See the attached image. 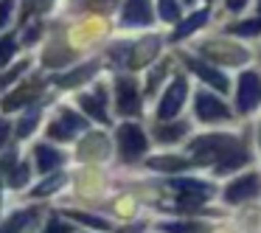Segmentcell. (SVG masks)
I'll list each match as a JSON object with an SVG mask.
<instances>
[{
    "label": "cell",
    "instance_id": "obj_26",
    "mask_svg": "<svg viewBox=\"0 0 261 233\" xmlns=\"http://www.w3.org/2000/svg\"><path fill=\"white\" fill-rule=\"evenodd\" d=\"M188 130V124H177V126H158V130H154V135L160 138V141H174V138H180L182 132Z\"/></svg>",
    "mask_w": 261,
    "mask_h": 233
},
{
    "label": "cell",
    "instance_id": "obj_34",
    "mask_svg": "<svg viewBox=\"0 0 261 233\" xmlns=\"http://www.w3.org/2000/svg\"><path fill=\"white\" fill-rule=\"evenodd\" d=\"M48 6H51V0H25V14H31V12H45Z\"/></svg>",
    "mask_w": 261,
    "mask_h": 233
},
{
    "label": "cell",
    "instance_id": "obj_25",
    "mask_svg": "<svg viewBox=\"0 0 261 233\" xmlns=\"http://www.w3.org/2000/svg\"><path fill=\"white\" fill-rule=\"evenodd\" d=\"M37 121H40V110H31V113L25 115L23 121H20V126H17V138H29L31 132H34Z\"/></svg>",
    "mask_w": 261,
    "mask_h": 233
},
{
    "label": "cell",
    "instance_id": "obj_10",
    "mask_svg": "<svg viewBox=\"0 0 261 233\" xmlns=\"http://www.w3.org/2000/svg\"><path fill=\"white\" fill-rule=\"evenodd\" d=\"M202 51L208 54L211 59H219V62H230V65H239L247 59V51H242V48L236 45H227V42H205Z\"/></svg>",
    "mask_w": 261,
    "mask_h": 233
},
{
    "label": "cell",
    "instance_id": "obj_18",
    "mask_svg": "<svg viewBox=\"0 0 261 233\" xmlns=\"http://www.w3.org/2000/svg\"><path fill=\"white\" fill-rule=\"evenodd\" d=\"M31 219H34V211H17V214H12L6 219V225L0 227V233H20Z\"/></svg>",
    "mask_w": 261,
    "mask_h": 233
},
{
    "label": "cell",
    "instance_id": "obj_13",
    "mask_svg": "<svg viewBox=\"0 0 261 233\" xmlns=\"http://www.w3.org/2000/svg\"><path fill=\"white\" fill-rule=\"evenodd\" d=\"M34 158H37V169H40V171H51V169H57V166H62L65 154L57 152L54 146L40 143V146L34 149Z\"/></svg>",
    "mask_w": 261,
    "mask_h": 233
},
{
    "label": "cell",
    "instance_id": "obj_37",
    "mask_svg": "<svg viewBox=\"0 0 261 233\" xmlns=\"http://www.w3.org/2000/svg\"><path fill=\"white\" fill-rule=\"evenodd\" d=\"M225 3H227V9H230V12H239V9L247 3V0H225Z\"/></svg>",
    "mask_w": 261,
    "mask_h": 233
},
{
    "label": "cell",
    "instance_id": "obj_38",
    "mask_svg": "<svg viewBox=\"0 0 261 233\" xmlns=\"http://www.w3.org/2000/svg\"><path fill=\"white\" fill-rule=\"evenodd\" d=\"M37 34H40V25H34V29H31L29 34H25V42H34V40H37Z\"/></svg>",
    "mask_w": 261,
    "mask_h": 233
},
{
    "label": "cell",
    "instance_id": "obj_2",
    "mask_svg": "<svg viewBox=\"0 0 261 233\" xmlns=\"http://www.w3.org/2000/svg\"><path fill=\"white\" fill-rule=\"evenodd\" d=\"M118 149L124 160H135L146 152V138H143L138 124H121L118 126Z\"/></svg>",
    "mask_w": 261,
    "mask_h": 233
},
{
    "label": "cell",
    "instance_id": "obj_27",
    "mask_svg": "<svg viewBox=\"0 0 261 233\" xmlns=\"http://www.w3.org/2000/svg\"><path fill=\"white\" fill-rule=\"evenodd\" d=\"M158 9H160V17H163L166 23H174V20L180 17V6H177L174 0H160Z\"/></svg>",
    "mask_w": 261,
    "mask_h": 233
},
{
    "label": "cell",
    "instance_id": "obj_1",
    "mask_svg": "<svg viewBox=\"0 0 261 233\" xmlns=\"http://www.w3.org/2000/svg\"><path fill=\"white\" fill-rule=\"evenodd\" d=\"M236 141L230 135H208V138H197L191 143V152L197 163H214V160H225L227 154L236 152Z\"/></svg>",
    "mask_w": 261,
    "mask_h": 233
},
{
    "label": "cell",
    "instance_id": "obj_15",
    "mask_svg": "<svg viewBox=\"0 0 261 233\" xmlns=\"http://www.w3.org/2000/svg\"><path fill=\"white\" fill-rule=\"evenodd\" d=\"M34 96H37V85H25V87H20V90L9 93L6 101H3V110H6V113H12V110L29 104V98H34Z\"/></svg>",
    "mask_w": 261,
    "mask_h": 233
},
{
    "label": "cell",
    "instance_id": "obj_4",
    "mask_svg": "<svg viewBox=\"0 0 261 233\" xmlns=\"http://www.w3.org/2000/svg\"><path fill=\"white\" fill-rule=\"evenodd\" d=\"M186 96H188V79L186 76H177V79L171 82V87L163 93V101H160V107H158V115L160 118L177 115L180 107H182V101H186Z\"/></svg>",
    "mask_w": 261,
    "mask_h": 233
},
{
    "label": "cell",
    "instance_id": "obj_11",
    "mask_svg": "<svg viewBox=\"0 0 261 233\" xmlns=\"http://www.w3.org/2000/svg\"><path fill=\"white\" fill-rule=\"evenodd\" d=\"M158 48H160V37H146V40H141L135 48H132V59H129V65H132V68L149 65L154 57H158Z\"/></svg>",
    "mask_w": 261,
    "mask_h": 233
},
{
    "label": "cell",
    "instance_id": "obj_21",
    "mask_svg": "<svg viewBox=\"0 0 261 233\" xmlns=\"http://www.w3.org/2000/svg\"><path fill=\"white\" fill-rule=\"evenodd\" d=\"M149 169L154 171H177V169H188V163L182 158H152Z\"/></svg>",
    "mask_w": 261,
    "mask_h": 233
},
{
    "label": "cell",
    "instance_id": "obj_22",
    "mask_svg": "<svg viewBox=\"0 0 261 233\" xmlns=\"http://www.w3.org/2000/svg\"><path fill=\"white\" fill-rule=\"evenodd\" d=\"M244 160H247V158H244V152H242V149H236V152H233V154H227L225 160H219L216 171H219V174H227V171H236L239 166L244 163Z\"/></svg>",
    "mask_w": 261,
    "mask_h": 233
},
{
    "label": "cell",
    "instance_id": "obj_16",
    "mask_svg": "<svg viewBox=\"0 0 261 233\" xmlns=\"http://www.w3.org/2000/svg\"><path fill=\"white\" fill-rule=\"evenodd\" d=\"M107 154V138L104 135H90L85 143H82V149H79V158L85 160V158H104Z\"/></svg>",
    "mask_w": 261,
    "mask_h": 233
},
{
    "label": "cell",
    "instance_id": "obj_36",
    "mask_svg": "<svg viewBox=\"0 0 261 233\" xmlns=\"http://www.w3.org/2000/svg\"><path fill=\"white\" fill-rule=\"evenodd\" d=\"M6 138H9V121H3V118H0V146L6 143Z\"/></svg>",
    "mask_w": 261,
    "mask_h": 233
},
{
    "label": "cell",
    "instance_id": "obj_23",
    "mask_svg": "<svg viewBox=\"0 0 261 233\" xmlns=\"http://www.w3.org/2000/svg\"><path fill=\"white\" fill-rule=\"evenodd\" d=\"M65 186V174H54L51 180H45V183H40V186L34 188V197H48V194H54L57 188H62Z\"/></svg>",
    "mask_w": 261,
    "mask_h": 233
},
{
    "label": "cell",
    "instance_id": "obj_30",
    "mask_svg": "<svg viewBox=\"0 0 261 233\" xmlns=\"http://www.w3.org/2000/svg\"><path fill=\"white\" fill-rule=\"evenodd\" d=\"M233 34H242V37H255V34H261V20H247V23L236 25V29H233Z\"/></svg>",
    "mask_w": 261,
    "mask_h": 233
},
{
    "label": "cell",
    "instance_id": "obj_29",
    "mask_svg": "<svg viewBox=\"0 0 261 233\" xmlns=\"http://www.w3.org/2000/svg\"><path fill=\"white\" fill-rule=\"evenodd\" d=\"M14 57V37H0V68Z\"/></svg>",
    "mask_w": 261,
    "mask_h": 233
},
{
    "label": "cell",
    "instance_id": "obj_24",
    "mask_svg": "<svg viewBox=\"0 0 261 233\" xmlns=\"http://www.w3.org/2000/svg\"><path fill=\"white\" fill-rule=\"evenodd\" d=\"M68 216H70V219H76V222H85V225L96 227V230H110V222L98 219V216H90V214H82V211H68Z\"/></svg>",
    "mask_w": 261,
    "mask_h": 233
},
{
    "label": "cell",
    "instance_id": "obj_20",
    "mask_svg": "<svg viewBox=\"0 0 261 233\" xmlns=\"http://www.w3.org/2000/svg\"><path fill=\"white\" fill-rule=\"evenodd\" d=\"M79 107L85 110L87 115H93L96 121L107 124V110H104V104L98 101V98H93V96H82V98H79Z\"/></svg>",
    "mask_w": 261,
    "mask_h": 233
},
{
    "label": "cell",
    "instance_id": "obj_7",
    "mask_svg": "<svg viewBox=\"0 0 261 233\" xmlns=\"http://www.w3.org/2000/svg\"><path fill=\"white\" fill-rule=\"evenodd\" d=\"M255 194H261V177L258 174H244V177H239L236 183L227 186L225 199L227 202H242V199H250V197H255Z\"/></svg>",
    "mask_w": 261,
    "mask_h": 233
},
{
    "label": "cell",
    "instance_id": "obj_6",
    "mask_svg": "<svg viewBox=\"0 0 261 233\" xmlns=\"http://www.w3.org/2000/svg\"><path fill=\"white\" fill-rule=\"evenodd\" d=\"M115 104L121 115H135L141 113V98H138V85L135 79H118L115 82Z\"/></svg>",
    "mask_w": 261,
    "mask_h": 233
},
{
    "label": "cell",
    "instance_id": "obj_31",
    "mask_svg": "<svg viewBox=\"0 0 261 233\" xmlns=\"http://www.w3.org/2000/svg\"><path fill=\"white\" fill-rule=\"evenodd\" d=\"M163 233H202V227L197 225H177V222H169V225H160Z\"/></svg>",
    "mask_w": 261,
    "mask_h": 233
},
{
    "label": "cell",
    "instance_id": "obj_32",
    "mask_svg": "<svg viewBox=\"0 0 261 233\" xmlns=\"http://www.w3.org/2000/svg\"><path fill=\"white\" fill-rule=\"evenodd\" d=\"M25 68H29V62H20V65H17V68H12V70H9V73H6V76H3V79H0V87H6V85H12V82H14V79H17V76H20V73H23V70H25Z\"/></svg>",
    "mask_w": 261,
    "mask_h": 233
},
{
    "label": "cell",
    "instance_id": "obj_19",
    "mask_svg": "<svg viewBox=\"0 0 261 233\" xmlns=\"http://www.w3.org/2000/svg\"><path fill=\"white\" fill-rule=\"evenodd\" d=\"M208 23V9H202V12H197V14H191V17L186 20V23L180 25V29L174 31V40H182V37H188L191 31H197L199 25H205Z\"/></svg>",
    "mask_w": 261,
    "mask_h": 233
},
{
    "label": "cell",
    "instance_id": "obj_17",
    "mask_svg": "<svg viewBox=\"0 0 261 233\" xmlns=\"http://www.w3.org/2000/svg\"><path fill=\"white\" fill-rule=\"evenodd\" d=\"M174 186L180 188L182 194H188V197H199V199H208L211 191H214L211 186H205V183H199V180H177Z\"/></svg>",
    "mask_w": 261,
    "mask_h": 233
},
{
    "label": "cell",
    "instance_id": "obj_3",
    "mask_svg": "<svg viewBox=\"0 0 261 233\" xmlns=\"http://www.w3.org/2000/svg\"><path fill=\"white\" fill-rule=\"evenodd\" d=\"M261 104V79L258 73H242L239 79V93H236V107L239 113H250Z\"/></svg>",
    "mask_w": 261,
    "mask_h": 233
},
{
    "label": "cell",
    "instance_id": "obj_28",
    "mask_svg": "<svg viewBox=\"0 0 261 233\" xmlns=\"http://www.w3.org/2000/svg\"><path fill=\"white\" fill-rule=\"evenodd\" d=\"M25 183H29V166H14V171L9 174V186H14V188H23Z\"/></svg>",
    "mask_w": 261,
    "mask_h": 233
},
{
    "label": "cell",
    "instance_id": "obj_8",
    "mask_svg": "<svg viewBox=\"0 0 261 233\" xmlns=\"http://www.w3.org/2000/svg\"><path fill=\"white\" fill-rule=\"evenodd\" d=\"M197 115L211 124V121H219V118H230V110H227L225 101H219L216 96L199 93V96H197Z\"/></svg>",
    "mask_w": 261,
    "mask_h": 233
},
{
    "label": "cell",
    "instance_id": "obj_9",
    "mask_svg": "<svg viewBox=\"0 0 261 233\" xmlns=\"http://www.w3.org/2000/svg\"><path fill=\"white\" fill-rule=\"evenodd\" d=\"M121 23L124 25H149L152 23V3L149 0H126Z\"/></svg>",
    "mask_w": 261,
    "mask_h": 233
},
{
    "label": "cell",
    "instance_id": "obj_35",
    "mask_svg": "<svg viewBox=\"0 0 261 233\" xmlns=\"http://www.w3.org/2000/svg\"><path fill=\"white\" fill-rule=\"evenodd\" d=\"M45 233H68V225H62L59 219H51V225L45 227Z\"/></svg>",
    "mask_w": 261,
    "mask_h": 233
},
{
    "label": "cell",
    "instance_id": "obj_5",
    "mask_svg": "<svg viewBox=\"0 0 261 233\" xmlns=\"http://www.w3.org/2000/svg\"><path fill=\"white\" fill-rule=\"evenodd\" d=\"M85 126H87L85 118L76 115L73 110H59V118L48 126V135L57 138V141H70V138H73L76 132H82Z\"/></svg>",
    "mask_w": 261,
    "mask_h": 233
},
{
    "label": "cell",
    "instance_id": "obj_12",
    "mask_svg": "<svg viewBox=\"0 0 261 233\" xmlns=\"http://www.w3.org/2000/svg\"><path fill=\"white\" fill-rule=\"evenodd\" d=\"M188 68H191L194 73H197L199 79L205 82V85H214L216 90H222V93H225L227 87H230V85H227V79L219 73V70H216V68H211V65H205V62H199V59H188Z\"/></svg>",
    "mask_w": 261,
    "mask_h": 233
},
{
    "label": "cell",
    "instance_id": "obj_39",
    "mask_svg": "<svg viewBox=\"0 0 261 233\" xmlns=\"http://www.w3.org/2000/svg\"><path fill=\"white\" fill-rule=\"evenodd\" d=\"M258 138H261V135H258Z\"/></svg>",
    "mask_w": 261,
    "mask_h": 233
},
{
    "label": "cell",
    "instance_id": "obj_14",
    "mask_svg": "<svg viewBox=\"0 0 261 233\" xmlns=\"http://www.w3.org/2000/svg\"><path fill=\"white\" fill-rule=\"evenodd\" d=\"M98 70V65L96 62H90V65H85V68H79V70H73V73H65V76H57V85L59 87H76V85H82V82H87L93 73Z\"/></svg>",
    "mask_w": 261,
    "mask_h": 233
},
{
    "label": "cell",
    "instance_id": "obj_33",
    "mask_svg": "<svg viewBox=\"0 0 261 233\" xmlns=\"http://www.w3.org/2000/svg\"><path fill=\"white\" fill-rule=\"evenodd\" d=\"M12 9H14V0H0V29L9 23V17H12Z\"/></svg>",
    "mask_w": 261,
    "mask_h": 233
}]
</instances>
